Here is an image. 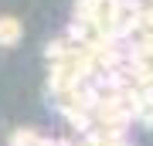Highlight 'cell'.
Segmentation results:
<instances>
[{
  "label": "cell",
  "mask_w": 153,
  "mask_h": 146,
  "mask_svg": "<svg viewBox=\"0 0 153 146\" xmlns=\"http://www.w3.org/2000/svg\"><path fill=\"white\" fill-rule=\"evenodd\" d=\"M21 21H17L14 14H0V48H14L17 41H21Z\"/></svg>",
  "instance_id": "obj_1"
},
{
  "label": "cell",
  "mask_w": 153,
  "mask_h": 146,
  "mask_svg": "<svg viewBox=\"0 0 153 146\" xmlns=\"http://www.w3.org/2000/svg\"><path fill=\"white\" fill-rule=\"evenodd\" d=\"M44 136L34 133V129H14L10 133V146H41Z\"/></svg>",
  "instance_id": "obj_2"
},
{
  "label": "cell",
  "mask_w": 153,
  "mask_h": 146,
  "mask_svg": "<svg viewBox=\"0 0 153 146\" xmlns=\"http://www.w3.org/2000/svg\"><path fill=\"white\" fill-rule=\"evenodd\" d=\"M140 122H143V126H150V129H153V109H150V112H146V116H143V119H140Z\"/></svg>",
  "instance_id": "obj_3"
}]
</instances>
